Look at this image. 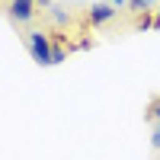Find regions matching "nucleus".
<instances>
[{
  "label": "nucleus",
  "instance_id": "nucleus-1",
  "mask_svg": "<svg viewBox=\"0 0 160 160\" xmlns=\"http://www.w3.org/2000/svg\"><path fill=\"white\" fill-rule=\"evenodd\" d=\"M29 55L35 64H42V68H51V35L48 32H29Z\"/></svg>",
  "mask_w": 160,
  "mask_h": 160
},
{
  "label": "nucleus",
  "instance_id": "nucleus-2",
  "mask_svg": "<svg viewBox=\"0 0 160 160\" xmlns=\"http://www.w3.org/2000/svg\"><path fill=\"white\" fill-rule=\"evenodd\" d=\"M35 16V0H10V19L13 22H29Z\"/></svg>",
  "mask_w": 160,
  "mask_h": 160
},
{
  "label": "nucleus",
  "instance_id": "nucleus-3",
  "mask_svg": "<svg viewBox=\"0 0 160 160\" xmlns=\"http://www.w3.org/2000/svg\"><path fill=\"white\" fill-rule=\"evenodd\" d=\"M112 16H115V7H112V3H96V7L87 13V22H90V26H106Z\"/></svg>",
  "mask_w": 160,
  "mask_h": 160
},
{
  "label": "nucleus",
  "instance_id": "nucleus-4",
  "mask_svg": "<svg viewBox=\"0 0 160 160\" xmlns=\"http://www.w3.org/2000/svg\"><path fill=\"white\" fill-rule=\"evenodd\" d=\"M151 26H157V19L151 16V13H144V16H138V29H141V32H148Z\"/></svg>",
  "mask_w": 160,
  "mask_h": 160
},
{
  "label": "nucleus",
  "instance_id": "nucleus-5",
  "mask_svg": "<svg viewBox=\"0 0 160 160\" xmlns=\"http://www.w3.org/2000/svg\"><path fill=\"white\" fill-rule=\"evenodd\" d=\"M144 115H148V118H154V122H160V99H157V102H151V109L144 112Z\"/></svg>",
  "mask_w": 160,
  "mask_h": 160
},
{
  "label": "nucleus",
  "instance_id": "nucleus-6",
  "mask_svg": "<svg viewBox=\"0 0 160 160\" xmlns=\"http://www.w3.org/2000/svg\"><path fill=\"white\" fill-rule=\"evenodd\" d=\"M151 144H154V151H160V122L154 125V135H151Z\"/></svg>",
  "mask_w": 160,
  "mask_h": 160
},
{
  "label": "nucleus",
  "instance_id": "nucleus-7",
  "mask_svg": "<svg viewBox=\"0 0 160 160\" xmlns=\"http://www.w3.org/2000/svg\"><path fill=\"white\" fill-rule=\"evenodd\" d=\"M109 3H112V7H125V0H109Z\"/></svg>",
  "mask_w": 160,
  "mask_h": 160
},
{
  "label": "nucleus",
  "instance_id": "nucleus-8",
  "mask_svg": "<svg viewBox=\"0 0 160 160\" xmlns=\"http://www.w3.org/2000/svg\"><path fill=\"white\" fill-rule=\"evenodd\" d=\"M157 26H160V13H157Z\"/></svg>",
  "mask_w": 160,
  "mask_h": 160
}]
</instances>
